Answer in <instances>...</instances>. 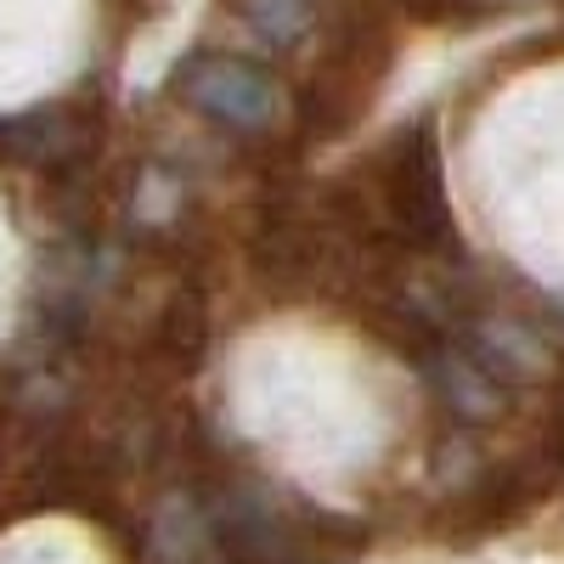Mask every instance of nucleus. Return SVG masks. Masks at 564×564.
<instances>
[{
  "mask_svg": "<svg viewBox=\"0 0 564 564\" xmlns=\"http://www.w3.org/2000/svg\"><path fill=\"white\" fill-rule=\"evenodd\" d=\"M181 97L226 130H265L282 113V90L243 57H193L181 68Z\"/></svg>",
  "mask_w": 564,
  "mask_h": 564,
  "instance_id": "1",
  "label": "nucleus"
},
{
  "mask_svg": "<svg viewBox=\"0 0 564 564\" xmlns=\"http://www.w3.org/2000/svg\"><path fill=\"white\" fill-rule=\"evenodd\" d=\"M390 209L401 215L406 231H446V193H441V164L430 130L406 141V153L390 164Z\"/></svg>",
  "mask_w": 564,
  "mask_h": 564,
  "instance_id": "2",
  "label": "nucleus"
},
{
  "mask_svg": "<svg viewBox=\"0 0 564 564\" xmlns=\"http://www.w3.org/2000/svg\"><path fill=\"white\" fill-rule=\"evenodd\" d=\"M435 372H430V379H435V390L463 412V417H491L497 412V384H491V372L480 367V361H463V356H435L430 361Z\"/></svg>",
  "mask_w": 564,
  "mask_h": 564,
  "instance_id": "3",
  "label": "nucleus"
},
{
  "mask_svg": "<svg viewBox=\"0 0 564 564\" xmlns=\"http://www.w3.org/2000/svg\"><path fill=\"white\" fill-rule=\"evenodd\" d=\"M243 18L271 45H294V40H305L316 7H311V0H243Z\"/></svg>",
  "mask_w": 564,
  "mask_h": 564,
  "instance_id": "4",
  "label": "nucleus"
}]
</instances>
